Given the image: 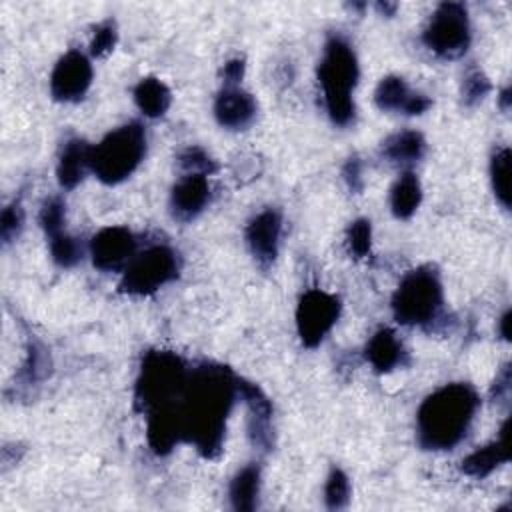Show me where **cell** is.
I'll return each mask as SVG.
<instances>
[{
    "label": "cell",
    "mask_w": 512,
    "mask_h": 512,
    "mask_svg": "<svg viewBox=\"0 0 512 512\" xmlns=\"http://www.w3.org/2000/svg\"><path fill=\"white\" fill-rule=\"evenodd\" d=\"M238 394V378L220 364H200L188 372L176 410L182 420L184 440L214 458L226 434V420Z\"/></svg>",
    "instance_id": "obj_1"
},
{
    "label": "cell",
    "mask_w": 512,
    "mask_h": 512,
    "mask_svg": "<svg viewBox=\"0 0 512 512\" xmlns=\"http://www.w3.org/2000/svg\"><path fill=\"white\" fill-rule=\"evenodd\" d=\"M480 398L470 384L454 382L434 390L418 408L416 432L424 450H450L468 432Z\"/></svg>",
    "instance_id": "obj_2"
},
{
    "label": "cell",
    "mask_w": 512,
    "mask_h": 512,
    "mask_svg": "<svg viewBox=\"0 0 512 512\" xmlns=\"http://www.w3.org/2000/svg\"><path fill=\"white\" fill-rule=\"evenodd\" d=\"M318 82L330 120L338 126H346L354 118L352 92L358 82V60L346 40L334 36L324 44L318 64Z\"/></svg>",
    "instance_id": "obj_3"
},
{
    "label": "cell",
    "mask_w": 512,
    "mask_h": 512,
    "mask_svg": "<svg viewBox=\"0 0 512 512\" xmlns=\"http://www.w3.org/2000/svg\"><path fill=\"white\" fill-rule=\"evenodd\" d=\"M146 154V132L140 122H128L108 132L90 154V170L104 184L126 180Z\"/></svg>",
    "instance_id": "obj_4"
},
{
    "label": "cell",
    "mask_w": 512,
    "mask_h": 512,
    "mask_svg": "<svg viewBox=\"0 0 512 512\" xmlns=\"http://www.w3.org/2000/svg\"><path fill=\"white\" fill-rule=\"evenodd\" d=\"M188 368L180 356L174 352H148L134 388V404L140 412H150L152 408L164 404H176L184 390Z\"/></svg>",
    "instance_id": "obj_5"
},
{
    "label": "cell",
    "mask_w": 512,
    "mask_h": 512,
    "mask_svg": "<svg viewBox=\"0 0 512 512\" xmlns=\"http://www.w3.org/2000/svg\"><path fill=\"white\" fill-rule=\"evenodd\" d=\"M442 284L438 274L428 268L410 270L392 296V312L400 324L426 326L436 320L442 308Z\"/></svg>",
    "instance_id": "obj_6"
},
{
    "label": "cell",
    "mask_w": 512,
    "mask_h": 512,
    "mask_svg": "<svg viewBox=\"0 0 512 512\" xmlns=\"http://www.w3.org/2000/svg\"><path fill=\"white\" fill-rule=\"evenodd\" d=\"M178 272V254L164 244H156L134 254L122 272L120 290L132 296H148L172 282Z\"/></svg>",
    "instance_id": "obj_7"
},
{
    "label": "cell",
    "mask_w": 512,
    "mask_h": 512,
    "mask_svg": "<svg viewBox=\"0 0 512 512\" xmlns=\"http://www.w3.org/2000/svg\"><path fill=\"white\" fill-rule=\"evenodd\" d=\"M470 20L464 4L444 2L430 16L422 40L430 52L440 58H460L470 46Z\"/></svg>",
    "instance_id": "obj_8"
},
{
    "label": "cell",
    "mask_w": 512,
    "mask_h": 512,
    "mask_svg": "<svg viewBox=\"0 0 512 512\" xmlns=\"http://www.w3.org/2000/svg\"><path fill=\"white\" fill-rule=\"evenodd\" d=\"M342 302L336 294L310 288L296 306V332L306 348H316L340 318Z\"/></svg>",
    "instance_id": "obj_9"
},
{
    "label": "cell",
    "mask_w": 512,
    "mask_h": 512,
    "mask_svg": "<svg viewBox=\"0 0 512 512\" xmlns=\"http://www.w3.org/2000/svg\"><path fill=\"white\" fill-rule=\"evenodd\" d=\"M92 84V64L78 50L66 52L50 74V94L58 102L80 100Z\"/></svg>",
    "instance_id": "obj_10"
},
{
    "label": "cell",
    "mask_w": 512,
    "mask_h": 512,
    "mask_svg": "<svg viewBox=\"0 0 512 512\" xmlns=\"http://www.w3.org/2000/svg\"><path fill=\"white\" fill-rule=\"evenodd\" d=\"M136 254V238L124 226H108L96 232L90 240L92 264L98 270L114 272L126 268Z\"/></svg>",
    "instance_id": "obj_11"
},
{
    "label": "cell",
    "mask_w": 512,
    "mask_h": 512,
    "mask_svg": "<svg viewBox=\"0 0 512 512\" xmlns=\"http://www.w3.org/2000/svg\"><path fill=\"white\" fill-rule=\"evenodd\" d=\"M280 234H282V218L272 208L262 210L248 222L246 244L260 266L268 268L276 260Z\"/></svg>",
    "instance_id": "obj_12"
},
{
    "label": "cell",
    "mask_w": 512,
    "mask_h": 512,
    "mask_svg": "<svg viewBox=\"0 0 512 512\" xmlns=\"http://www.w3.org/2000/svg\"><path fill=\"white\" fill-rule=\"evenodd\" d=\"M374 102L382 112H402L408 116L424 114L432 100L422 92H412L404 78L386 76L374 90Z\"/></svg>",
    "instance_id": "obj_13"
},
{
    "label": "cell",
    "mask_w": 512,
    "mask_h": 512,
    "mask_svg": "<svg viewBox=\"0 0 512 512\" xmlns=\"http://www.w3.org/2000/svg\"><path fill=\"white\" fill-rule=\"evenodd\" d=\"M214 116L222 128L244 130L256 118V100L240 86H224L214 100Z\"/></svg>",
    "instance_id": "obj_14"
},
{
    "label": "cell",
    "mask_w": 512,
    "mask_h": 512,
    "mask_svg": "<svg viewBox=\"0 0 512 512\" xmlns=\"http://www.w3.org/2000/svg\"><path fill=\"white\" fill-rule=\"evenodd\" d=\"M210 202V184L206 174H184L172 188L170 208L174 218L192 220Z\"/></svg>",
    "instance_id": "obj_15"
},
{
    "label": "cell",
    "mask_w": 512,
    "mask_h": 512,
    "mask_svg": "<svg viewBox=\"0 0 512 512\" xmlns=\"http://www.w3.org/2000/svg\"><path fill=\"white\" fill-rule=\"evenodd\" d=\"M238 394L246 402L250 418H248V434L254 446L270 448L272 434H270V418H272V404L266 394L252 382L238 378Z\"/></svg>",
    "instance_id": "obj_16"
},
{
    "label": "cell",
    "mask_w": 512,
    "mask_h": 512,
    "mask_svg": "<svg viewBox=\"0 0 512 512\" xmlns=\"http://www.w3.org/2000/svg\"><path fill=\"white\" fill-rule=\"evenodd\" d=\"M90 154H92V146H88L80 138H72L64 144L56 164L58 184L64 190H72L84 180V174L90 168Z\"/></svg>",
    "instance_id": "obj_17"
},
{
    "label": "cell",
    "mask_w": 512,
    "mask_h": 512,
    "mask_svg": "<svg viewBox=\"0 0 512 512\" xmlns=\"http://www.w3.org/2000/svg\"><path fill=\"white\" fill-rule=\"evenodd\" d=\"M508 422H504L500 430V438L474 450L462 460V472L472 478H484L492 474L500 464L510 460V448H508Z\"/></svg>",
    "instance_id": "obj_18"
},
{
    "label": "cell",
    "mask_w": 512,
    "mask_h": 512,
    "mask_svg": "<svg viewBox=\"0 0 512 512\" xmlns=\"http://www.w3.org/2000/svg\"><path fill=\"white\" fill-rule=\"evenodd\" d=\"M404 350L390 328L378 330L366 344V360L376 372H390L402 362Z\"/></svg>",
    "instance_id": "obj_19"
},
{
    "label": "cell",
    "mask_w": 512,
    "mask_h": 512,
    "mask_svg": "<svg viewBox=\"0 0 512 512\" xmlns=\"http://www.w3.org/2000/svg\"><path fill=\"white\" fill-rule=\"evenodd\" d=\"M426 152V140L416 130L396 132L382 144V156L398 166H410L418 162Z\"/></svg>",
    "instance_id": "obj_20"
},
{
    "label": "cell",
    "mask_w": 512,
    "mask_h": 512,
    "mask_svg": "<svg viewBox=\"0 0 512 512\" xmlns=\"http://www.w3.org/2000/svg\"><path fill=\"white\" fill-rule=\"evenodd\" d=\"M134 102L144 116L160 118L168 112L172 94H170V88L160 78L146 76L134 88Z\"/></svg>",
    "instance_id": "obj_21"
},
{
    "label": "cell",
    "mask_w": 512,
    "mask_h": 512,
    "mask_svg": "<svg viewBox=\"0 0 512 512\" xmlns=\"http://www.w3.org/2000/svg\"><path fill=\"white\" fill-rule=\"evenodd\" d=\"M422 202V186L414 172L406 170L390 190V210L396 218L408 220Z\"/></svg>",
    "instance_id": "obj_22"
},
{
    "label": "cell",
    "mask_w": 512,
    "mask_h": 512,
    "mask_svg": "<svg viewBox=\"0 0 512 512\" xmlns=\"http://www.w3.org/2000/svg\"><path fill=\"white\" fill-rule=\"evenodd\" d=\"M260 470L256 464L244 466L230 482V502L234 510L250 512L258 504Z\"/></svg>",
    "instance_id": "obj_23"
},
{
    "label": "cell",
    "mask_w": 512,
    "mask_h": 512,
    "mask_svg": "<svg viewBox=\"0 0 512 512\" xmlns=\"http://www.w3.org/2000/svg\"><path fill=\"white\" fill-rule=\"evenodd\" d=\"M490 182L496 200L504 206L510 208V148H500L492 154L490 160Z\"/></svg>",
    "instance_id": "obj_24"
},
{
    "label": "cell",
    "mask_w": 512,
    "mask_h": 512,
    "mask_svg": "<svg viewBox=\"0 0 512 512\" xmlns=\"http://www.w3.org/2000/svg\"><path fill=\"white\" fill-rule=\"evenodd\" d=\"M48 244H50L52 260L60 268H72L82 260V244L78 242V238L66 234L64 230L54 236H48Z\"/></svg>",
    "instance_id": "obj_25"
},
{
    "label": "cell",
    "mask_w": 512,
    "mask_h": 512,
    "mask_svg": "<svg viewBox=\"0 0 512 512\" xmlns=\"http://www.w3.org/2000/svg\"><path fill=\"white\" fill-rule=\"evenodd\" d=\"M324 500L330 510H340L350 500V480L340 468H332L326 486H324Z\"/></svg>",
    "instance_id": "obj_26"
},
{
    "label": "cell",
    "mask_w": 512,
    "mask_h": 512,
    "mask_svg": "<svg viewBox=\"0 0 512 512\" xmlns=\"http://www.w3.org/2000/svg\"><path fill=\"white\" fill-rule=\"evenodd\" d=\"M348 250L356 258H364L372 250V224L368 218H358L348 226L346 234Z\"/></svg>",
    "instance_id": "obj_27"
},
{
    "label": "cell",
    "mask_w": 512,
    "mask_h": 512,
    "mask_svg": "<svg viewBox=\"0 0 512 512\" xmlns=\"http://www.w3.org/2000/svg\"><path fill=\"white\" fill-rule=\"evenodd\" d=\"M488 92H490V80L486 78V74L476 66L468 68V72L462 78V100H464V104L472 106V104L480 102Z\"/></svg>",
    "instance_id": "obj_28"
},
{
    "label": "cell",
    "mask_w": 512,
    "mask_h": 512,
    "mask_svg": "<svg viewBox=\"0 0 512 512\" xmlns=\"http://www.w3.org/2000/svg\"><path fill=\"white\" fill-rule=\"evenodd\" d=\"M64 218H66V204L62 198L54 196L44 202V206L40 210V226H42L46 238L64 230Z\"/></svg>",
    "instance_id": "obj_29"
},
{
    "label": "cell",
    "mask_w": 512,
    "mask_h": 512,
    "mask_svg": "<svg viewBox=\"0 0 512 512\" xmlns=\"http://www.w3.org/2000/svg\"><path fill=\"white\" fill-rule=\"evenodd\" d=\"M180 160V166L186 170V174H210L214 172V162L212 158L198 146H188L180 152L178 156Z\"/></svg>",
    "instance_id": "obj_30"
},
{
    "label": "cell",
    "mask_w": 512,
    "mask_h": 512,
    "mask_svg": "<svg viewBox=\"0 0 512 512\" xmlns=\"http://www.w3.org/2000/svg\"><path fill=\"white\" fill-rule=\"evenodd\" d=\"M22 222H24V212H22V206L18 202H12L8 204L4 210H2V218H0V236L4 240V244L12 242L20 230H22Z\"/></svg>",
    "instance_id": "obj_31"
},
{
    "label": "cell",
    "mask_w": 512,
    "mask_h": 512,
    "mask_svg": "<svg viewBox=\"0 0 512 512\" xmlns=\"http://www.w3.org/2000/svg\"><path fill=\"white\" fill-rule=\"evenodd\" d=\"M116 38H118V32H116V24L112 20H106L102 22L96 32H94V38L90 42V54L92 56H104L108 54L114 44H116Z\"/></svg>",
    "instance_id": "obj_32"
},
{
    "label": "cell",
    "mask_w": 512,
    "mask_h": 512,
    "mask_svg": "<svg viewBox=\"0 0 512 512\" xmlns=\"http://www.w3.org/2000/svg\"><path fill=\"white\" fill-rule=\"evenodd\" d=\"M222 76H224V86H238V82L244 76V60H240V58L228 60L224 64Z\"/></svg>",
    "instance_id": "obj_33"
},
{
    "label": "cell",
    "mask_w": 512,
    "mask_h": 512,
    "mask_svg": "<svg viewBox=\"0 0 512 512\" xmlns=\"http://www.w3.org/2000/svg\"><path fill=\"white\" fill-rule=\"evenodd\" d=\"M344 180L348 182V188L352 190V192H358V190H362V172H360V162H358V158H350L348 162H346V166H344Z\"/></svg>",
    "instance_id": "obj_34"
},
{
    "label": "cell",
    "mask_w": 512,
    "mask_h": 512,
    "mask_svg": "<svg viewBox=\"0 0 512 512\" xmlns=\"http://www.w3.org/2000/svg\"><path fill=\"white\" fill-rule=\"evenodd\" d=\"M500 334H502L504 340H510V312H506L500 318Z\"/></svg>",
    "instance_id": "obj_35"
},
{
    "label": "cell",
    "mask_w": 512,
    "mask_h": 512,
    "mask_svg": "<svg viewBox=\"0 0 512 512\" xmlns=\"http://www.w3.org/2000/svg\"><path fill=\"white\" fill-rule=\"evenodd\" d=\"M508 104H510V88H504L502 94H500V106L504 110H508Z\"/></svg>",
    "instance_id": "obj_36"
}]
</instances>
